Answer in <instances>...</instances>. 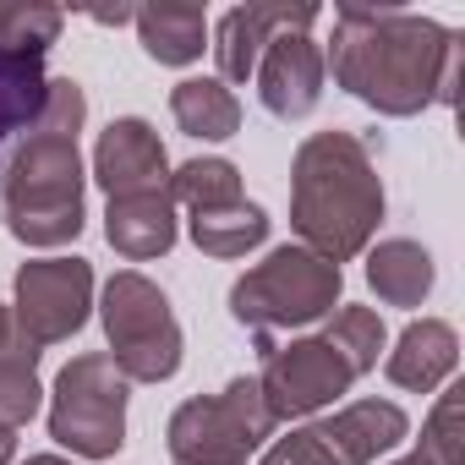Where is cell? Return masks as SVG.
<instances>
[{
	"label": "cell",
	"instance_id": "obj_17",
	"mask_svg": "<svg viewBox=\"0 0 465 465\" xmlns=\"http://www.w3.org/2000/svg\"><path fill=\"white\" fill-rule=\"evenodd\" d=\"M432 280H438V269H432V252L421 242L394 236V242H378L367 252V285L389 307H421L427 291H432Z\"/></svg>",
	"mask_w": 465,
	"mask_h": 465
},
{
	"label": "cell",
	"instance_id": "obj_4",
	"mask_svg": "<svg viewBox=\"0 0 465 465\" xmlns=\"http://www.w3.org/2000/svg\"><path fill=\"white\" fill-rule=\"evenodd\" d=\"M340 269L307 247H274L263 263H252L236 285H230V318L258 334L263 356L274 351V334L307 329L340 307Z\"/></svg>",
	"mask_w": 465,
	"mask_h": 465
},
{
	"label": "cell",
	"instance_id": "obj_3",
	"mask_svg": "<svg viewBox=\"0 0 465 465\" xmlns=\"http://www.w3.org/2000/svg\"><path fill=\"white\" fill-rule=\"evenodd\" d=\"M383 219V181L372 164V143L356 132H312L291 164V224L307 252L334 269L367 252Z\"/></svg>",
	"mask_w": 465,
	"mask_h": 465
},
{
	"label": "cell",
	"instance_id": "obj_8",
	"mask_svg": "<svg viewBox=\"0 0 465 465\" xmlns=\"http://www.w3.org/2000/svg\"><path fill=\"white\" fill-rule=\"evenodd\" d=\"M405 432L411 421L394 400H356L340 416L307 421L291 438L269 443L258 465H372L378 454L400 449Z\"/></svg>",
	"mask_w": 465,
	"mask_h": 465
},
{
	"label": "cell",
	"instance_id": "obj_27",
	"mask_svg": "<svg viewBox=\"0 0 465 465\" xmlns=\"http://www.w3.org/2000/svg\"><path fill=\"white\" fill-rule=\"evenodd\" d=\"M23 465H72V460H61V454H28Z\"/></svg>",
	"mask_w": 465,
	"mask_h": 465
},
{
	"label": "cell",
	"instance_id": "obj_7",
	"mask_svg": "<svg viewBox=\"0 0 465 465\" xmlns=\"http://www.w3.org/2000/svg\"><path fill=\"white\" fill-rule=\"evenodd\" d=\"M50 438L83 460H115L126 443V378L104 351L72 356L50 394Z\"/></svg>",
	"mask_w": 465,
	"mask_h": 465
},
{
	"label": "cell",
	"instance_id": "obj_10",
	"mask_svg": "<svg viewBox=\"0 0 465 465\" xmlns=\"http://www.w3.org/2000/svg\"><path fill=\"white\" fill-rule=\"evenodd\" d=\"M351 383H356V372H351L323 340L274 345V351L263 356V372H258V394H263V405H269L274 421L318 416V411L334 405Z\"/></svg>",
	"mask_w": 465,
	"mask_h": 465
},
{
	"label": "cell",
	"instance_id": "obj_19",
	"mask_svg": "<svg viewBox=\"0 0 465 465\" xmlns=\"http://www.w3.org/2000/svg\"><path fill=\"white\" fill-rule=\"evenodd\" d=\"M170 115L197 143H224V137L242 132V104H236V94H230L219 77H186V83H175L170 88Z\"/></svg>",
	"mask_w": 465,
	"mask_h": 465
},
{
	"label": "cell",
	"instance_id": "obj_16",
	"mask_svg": "<svg viewBox=\"0 0 465 465\" xmlns=\"http://www.w3.org/2000/svg\"><path fill=\"white\" fill-rule=\"evenodd\" d=\"M45 94H50L45 55H6L0 50V170H6L12 148L23 143V132L39 121Z\"/></svg>",
	"mask_w": 465,
	"mask_h": 465
},
{
	"label": "cell",
	"instance_id": "obj_23",
	"mask_svg": "<svg viewBox=\"0 0 465 465\" xmlns=\"http://www.w3.org/2000/svg\"><path fill=\"white\" fill-rule=\"evenodd\" d=\"M318 340H323V345H329V351L356 372V378H361V372H372V367H378V351H383V340H389V334H383V318H378L372 307H340V312H334V323H329Z\"/></svg>",
	"mask_w": 465,
	"mask_h": 465
},
{
	"label": "cell",
	"instance_id": "obj_18",
	"mask_svg": "<svg viewBox=\"0 0 465 465\" xmlns=\"http://www.w3.org/2000/svg\"><path fill=\"white\" fill-rule=\"evenodd\" d=\"M39 351L17 334L12 323V307L0 302V421L6 427H23L39 416Z\"/></svg>",
	"mask_w": 465,
	"mask_h": 465
},
{
	"label": "cell",
	"instance_id": "obj_12",
	"mask_svg": "<svg viewBox=\"0 0 465 465\" xmlns=\"http://www.w3.org/2000/svg\"><path fill=\"white\" fill-rule=\"evenodd\" d=\"M323 77H329V66H323V50H318L312 34H280V39H269L263 61L252 72L263 110L280 115V121L312 115L318 99H323Z\"/></svg>",
	"mask_w": 465,
	"mask_h": 465
},
{
	"label": "cell",
	"instance_id": "obj_25",
	"mask_svg": "<svg viewBox=\"0 0 465 465\" xmlns=\"http://www.w3.org/2000/svg\"><path fill=\"white\" fill-rule=\"evenodd\" d=\"M460 416H465V383H454V389L438 394V405H432V416H427V427H421L416 454L432 460V465H465V432H460Z\"/></svg>",
	"mask_w": 465,
	"mask_h": 465
},
{
	"label": "cell",
	"instance_id": "obj_11",
	"mask_svg": "<svg viewBox=\"0 0 465 465\" xmlns=\"http://www.w3.org/2000/svg\"><path fill=\"white\" fill-rule=\"evenodd\" d=\"M318 23V6H263V0H247V6H230L213 28V66L219 83H252L269 39L280 34H307Z\"/></svg>",
	"mask_w": 465,
	"mask_h": 465
},
{
	"label": "cell",
	"instance_id": "obj_21",
	"mask_svg": "<svg viewBox=\"0 0 465 465\" xmlns=\"http://www.w3.org/2000/svg\"><path fill=\"white\" fill-rule=\"evenodd\" d=\"M192 242H197V252H208V258H247L252 247H263L269 242V213L258 208V203H230V208H208V213H192Z\"/></svg>",
	"mask_w": 465,
	"mask_h": 465
},
{
	"label": "cell",
	"instance_id": "obj_20",
	"mask_svg": "<svg viewBox=\"0 0 465 465\" xmlns=\"http://www.w3.org/2000/svg\"><path fill=\"white\" fill-rule=\"evenodd\" d=\"M137 39L159 66H192L208 50V17L203 6H143L137 17Z\"/></svg>",
	"mask_w": 465,
	"mask_h": 465
},
{
	"label": "cell",
	"instance_id": "obj_14",
	"mask_svg": "<svg viewBox=\"0 0 465 465\" xmlns=\"http://www.w3.org/2000/svg\"><path fill=\"white\" fill-rule=\"evenodd\" d=\"M104 242L126 263L164 258L175 247V203H170V186H148V192L110 197V208H104Z\"/></svg>",
	"mask_w": 465,
	"mask_h": 465
},
{
	"label": "cell",
	"instance_id": "obj_22",
	"mask_svg": "<svg viewBox=\"0 0 465 465\" xmlns=\"http://www.w3.org/2000/svg\"><path fill=\"white\" fill-rule=\"evenodd\" d=\"M170 203H181L186 213L230 208V203H242V170L230 159H186L170 175Z\"/></svg>",
	"mask_w": 465,
	"mask_h": 465
},
{
	"label": "cell",
	"instance_id": "obj_2",
	"mask_svg": "<svg viewBox=\"0 0 465 465\" xmlns=\"http://www.w3.org/2000/svg\"><path fill=\"white\" fill-rule=\"evenodd\" d=\"M88 121V94L72 77H50L39 121L23 132L0 170L6 230L23 247H66L83 236V153L77 132Z\"/></svg>",
	"mask_w": 465,
	"mask_h": 465
},
{
	"label": "cell",
	"instance_id": "obj_6",
	"mask_svg": "<svg viewBox=\"0 0 465 465\" xmlns=\"http://www.w3.org/2000/svg\"><path fill=\"white\" fill-rule=\"evenodd\" d=\"M274 416L258 394V378L224 383V394H197L170 416V460L175 465H247L274 438Z\"/></svg>",
	"mask_w": 465,
	"mask_h": 465
},
{
	"label": "cell",
	"instance_id": "obj_26",
	"mask_svg": "<svg viewBox=\"0 0 465 465\" xmlns=\"http://www.w3.org/2000/svg\"><path fill=\"white\" fill-rule=\"evenodd\" d=\"M12 454H17V427L0 421V465H12Z\"/></svg>",
	"mask_w": 465,
	"mask_h": 465
},
{
	"label": "cell",
	"instance_id": "obj_13",
	"mask_svg": "<svg viewBox=\"0 0 465 465\" xmlns=\"http://www.w3.org/2000/svg\"><path fill=\"white\" fill-rule=\"evenodd\" d=\"M94 181L110 192V197H126V192H148V186H170V153L159 143V132L137 115H121L99 132V148H94Z\"/></svg>",
	"mask_w": 465,
	"mask_h": 465
},
{
	"label": "cell",
	"instance_id": "obj_1",
	"mask_svg": "<svg viewBox=\"0 0 465 465\" xmlns=\"http://www.w3.org/2000/svg\"><path fill=\"white\" fill-rule=\"evenodd\" d=\"M323 66L345 94L394 121L460 99V34L400 6H340Z\"/></svg>",
	"mask_w": 465,
	"mask_h": 465
},
{
	"label": "cell",
	"instance_id": "obj_9",
	"mask_svg": "<svg viewBox=\"0 0 465 465\" xmlns=\"http://www.w3.org/2000/svg\"><path fill=\"white\" fill-rule=\"evenodd\" d=\"M88 307H94V263L88 258H39V263L17 269L12 323L34 351L72 340L88 323Z\"/></svg>",
	"mask_w": 465,
	"mask_h": 465
},
{
	"label": "cell",
	"instance_id": "obj_5",
	"mask_svg": "<svg viewBox=\"0 0 465 465\" xmlns=\"http://www.w3.org/2000/svg\"><path fill=\"white\" fill-rule=\"evenodd\" d=\"M99 318L110 334V361L126 383H164L181 372V323L170 312V296L148 274L121 269L104 285Z\"/></svg>",
	"mask_w": 465,
	"mask_h": 465
},
{
	"label": "cell",
	"instance_id": "obj_15",
	"mask_svg": "<svg viewBox=\"0 0 465 465\" xmlns=\"http://www.w3.org/2000/svg\"><path fill=\"white\" fill-rule=\"evenodd\" d=\"M454 361H460V334H454L443 318H416V323H405V334L394 340L383 372H389V383H400V389H411V394H432V389L454 372Z\"/></svg>",
	"mask_w": 465,
	"mask_h": 465
},
{
	"label": "cell",
	"instance_id": "obj_24",
	"mask_svg": "<svg viewBox=\"0 0 465 465\" xmlns=\"http://www.w3.org/2000/svg\"><path fill=\"white\" fill-rule=\"evenodd\" d=\"M66 28L55 6H0V50L6 55H45Z\"/></svg>",
	"mask_w": 465,
	"mask_h": 465
},
{
	"label": "cell",
	"instance_id": "obj_28",
	"mask_svg": "<svg viewBox=\"0 0 465 465\" xmlns=\"http://www.w3.org/2000/svg\"><path fill=\"white\" fill-rule=\"evenodd\" d=\"M394 465H432V460H421V454L411 449V454H405V460H394Z\"/></svg>",
	"mask_w": 465,
	"mask_h": 465
}]
</instances>
